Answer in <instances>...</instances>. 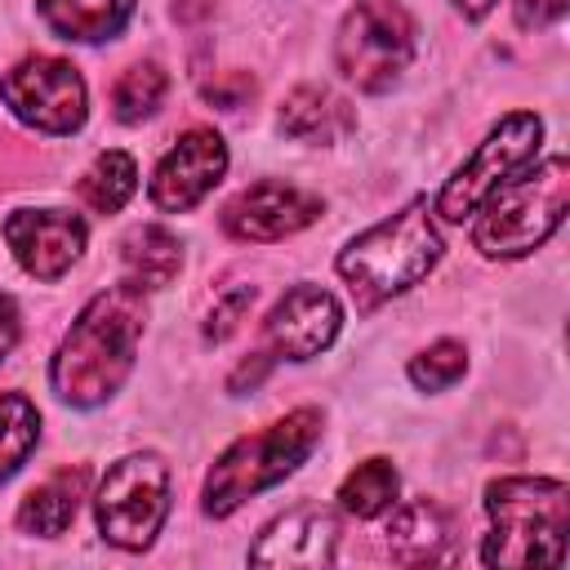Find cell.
Returning <instances> with one entry per match:
<instances>
[{"instance_id": "obj_1", "label": "cell", "mask_w": 570, "mask_h": 570, "mask_svg": "<svg viewBox=\"0 0 570 570\" xmlns=\"http://www.w3.org/2000/svg\"><path fill=\"white\" fill-rule=\"evenodd\" d=\"M142 321V285L125 281L94 294L53 356V392L71 405H102L134 370Z\"/></svg>"}, {"instance_id": "obj_2", "label": "cell", "mask_w": 570, "mask_h": 570, "mask_svg": "<svg viewBox=\"0 0 570 570\" xmlns=\"http://www.w3.org/2000/svg\"><path fill=\"white\" fill-rule=\"evenodd\" d=\"M490 539L485 566H561L566 561V485L552 476H499L485 485Z\"/></svg>"}, {"instance_id": "obj_3", "label": "cell", "mask_w": 570, "mask_h": 570, "mask_svg": "<svg viewBox=\"0 0 570 570\" xmlns=\"http://www.w3.org/2000/svg\"><path fill=\"white\" fill-rule=\"evenodd\" d=\"M428 200L405 205L401 214L374 223L370 232H361L343 254H338V272L352 285V294L361 298V307H374L410 285H419L436 258H441V236L428 218Z\"/></svg>"}, {"instance_id": "obj_4", "label": "cell", "mask_w": 570, "mask_h": 570, "mask_svg": "<svg viewBox=\"0 0 570 570\" xmlns=\"http://www.w3.org/2000/svg\"><path fill=\"white\" fill-rule=\"evenodd\" d=\"M566 205H570V165L566 156H548L539 169L530 174L517 169L481 200L472 245L490 258H521L561 227Z\"/></svg>"}, {"instance_id": "obj_5", "label": "cell", "mask_w": 570, "mask_h": 570, "mask_svg": "<svg viewBox=\"0 0 570 570\" xmlns=\"http://www.w3.org/2000/svg\"><path fill=\"white\" fill-rule=\"evenodd\" d=\"M316 441H321V410H312V405L289 410L272 428L232 441L205 476V512L209 517L236 512L245 499H254L258 490L289 476L316 450Z\"/></svg>"}, {"instance_id": "obj_6", "label": "cell", "mask_w": 570, "mask_h": 570, "mask_svg": "<svg viewBox=\"0 0 570 570\" xmlns=\"http://www.w3.org/2000/svg\"><path fill=\"white\" fill-rule=\"evenodd\" d=\"M410 58H414V22L401 4L361 0L338 22L334 62L356 89H365V94L392 89V80L410 67Z\"/></svg>"}, {"instance_id": "obj_7", "label": "cell", "mask_w": 570, "mask_h": 570, "mask_svg": "<svg viewBox=\"0 0 570 570\" xmlns=\"http://www.w3.org/2000/svg\"><path fill=\"white\" fill-rule=\"evenodd\" d=\"M169 512V468L160 454H125L98 485V530L116 548H147Z\"/></svg>"}, {"instance_id": "obj_8", "label": "cell", "mask_w": 570, "mask_h": 570, "mask_svg": "<svg viewBox=\"0 0 570 570\" xmlns=\"http://www.w3.org/2000/svg\"><path fill=\"white\" fill-rule=\"evenodd\" d=\"M539 138H543V125H539V116H530V111H512V116H503L490 134H485V142L472 151V160L441 187V196H436V214L441 218H450V223H463L503 178H512L517 169H525V160H534V151H539Z\"/></svg>"}, {"instance_id": "obj_9", "label": "cell", "mask_w": 570, "mask_h": 570, "mask_svg": "<svg viewBox=\"0 0 570 570\" xmlns=\"http://www.w3.org/2000/svg\"><path fill=\"white\" fill-rule=\"evenodd\" d=\"M0 98L13 107L18 120L45 129V134H71L85 125V80L62 58H22L4 71Z\"/></svg>"}, {"instance_id": "obj_10", "label": "cell", "mask_w": 570, "mask_h": 570, "mask_svg": "<svg viewBox=\"0 0 570 570\" xmlns=\"http://www.w3.org/2000/svg\"><path fill=\"white\" fill-rule=\"evenodd\" d=\"M223 169H227V142L214 129H187L156 165V178H151L156 209H169V214L191 209L205 191H214Z\"/></svg>"}, {"instance_id": "obj_11", "label": "cell", "mask_w": 570, "mask_h": 570, "mask_svg": "<svg viewBox=\"0 0 570 570\" xmlns=\"http://www.w3.org/2000/svg\"><path fill=\"white\" fill-rule=\"evenodd\" d=\"M316 214H321V196H312V191H303L294 183L267 178V183L245 187L223 209V227L236 240H285L298 227H307Z\"/></svg>"}, {"instance_id": "obj_12", "label": "cell", "mask_w": 570, "mask_h": 570, "mask_svg": "<svg viewBox=\"0 0 570 570\" xmlns=\"http://www.w3.org/2000/svg\"><path fill=\"white\" fill-rule=\"evenodd\" d=\"M4 240L36 281H58L85 249V223L67 209H18L4 223Z\"/></svg>"}, {"instance_id": "obj_13", "label": "cell", "mask_w": 570, "mask_h": 570, "mask_svg": "<svg viewBox=\"0 0 570 570\" xmlns=\"http://www.w3.org/2000/svg\"><path fill=\"white\" fill-rule=\"evenodd\" d=\"M338 325H343V307H338V298L330 289H321V285H294L267 312L263 334H267V343L281 356L307 361V356H316V352H325L334 343Z\"/></svg>"}, {"instance_id": "obj_14", "label": "cell", "mask_w": 570, "mask_h": 570, "mask_svg": "<svg viewBox=\"0 0 570 570\" xmlns=\"http://www.w3.org/2000/svg\"><path fill=\"white\" fill-rule=\"evenodd\" d=\"M338 557V521L321 508H294L276 517L249 548L254 566H330Z\"/></svg>"}, {"instance_id": "obj_15", "label": "cell", "mask_w": 570, "mask_h": 570, "mask_svg": "<svg viewBox=\"0 0 570 570\" xmlns=\"http://www.w3.org/2000/svg\"><path fill=\"white\" fill-rule=\"evenodd\" d=\"M450 543H454V521L441 503L419 499L405 503L392 521H387V552L401 566H423V561H450Z\"/></svg>"}, {"instance_id": "obj_16", "label": "cell", "mask_w": 570, "mask_h": 570, "mask_svg": "<svg viewBox=\"0 0 570 570\" xmlns=\"http://www.w3.org/2000/svg\"><path fill=\"white\" fill-rule=\"evenodd\" d=\"M281 129L298 142H338L356 129V116L338 94L321 85H298L281 107Z\"/></svg>"}, {"instance_id": "obj_17", "label": "cell", "mask_w": 570, "mask_h": 570, "mask_svg": "<svg viewBox=\"0 0 570 570\" xmlns=\"http://www.w3.org/2000/svg\"><path fill=\"white\" fill-rule=\"evenodd\" d=\"M36 9L62 40L94 45V40H111L129 22L134 0H36Z\"/></svg>"}, {"instance_id": "obj_18", "label": "cell", "mask_w": 570, "mask_h": 570, "mask_svg": "<svg viewBox=\"0 0 570 570\" xmlns=\"http://www.w3.org/2000/svg\"><path fill=\"white\" fill-rule=\"evenodd\" d=\"M85 476H89L85 468H62V472H53L49 481H40V485L22 499V508H18V525H22L27 534H45V539L62 534V530L71 525L76 508H80Z\"/></svg>"}, {"instance_id": "obj_19", "label": "cell", "mask_w": 570, "mask_h": 570, "mask_svg": "<svg viewBox=\"0 0 570 570\" xmlns=\"http://www.w3.org/2000/svg\"><path fill=\"white\" fill-rule=\"evenodd\" d=\"M178 263H183V245L174 232L147 223V227H134L125 236V267H129V281L142 285V289H160L178 276Z\"/></svg>"}, {"instance_id": "obj_20", "label": "cell", "mask_w": 570, "mask_h": 570, "mask_svg": "<svg viewBox=\"0 0 570 570\" xmlns=\"http://www.w3.org/2000/svg\"><path fill=\"white\" fill-rule=\"evenodd\" d=\"M134 187H138L134 156H125V151H102V156L89 165V174L80 178V200H85L89 209H98V214H116V209L134 196Z\"/></svg>"}, {"instance_id": "obj_21", "label": "cell", "mask_w": 570, "mask_h": 570, "mask_svg": "<svg viewBox=\"0 0 570 570\" xmlns=\"http://www.w3.org/2000/svg\"><path fill=\"white\" fill-rule=\"evenodd\" d=\"M36 441H40V414H36V405L27 396H18V392H4L0 396V481H9L27 463V454L36 450Z\"/></svg>"}, {"instance_id": "obj_22", "label": "cell", "mask_w": 570, "mask_h": 570, "mask_svg": "<svg viewBox=\"0 0 570 570\" xmlns=\"http://www.w3.org/2000/svg\"><path fill=\"white\" fill-rule=\"evenodd\" d=\"M396 468L387 459H365L356 463V472L338 485V503L352 512V517H379L392 508L396 499Z\"/></svg>"}, {"instance_id": "obj_23", "label": "cell", "mask_w": 570, "mask_h": 570, "mask_svg": "<svg viewBox=\"0 0 570 570\" xmlns=\"http://www.w3.org/2000/svg\"><path fill=\"white\" fill-rule=\"evenodd\" d=\"M165 71L156 67V62H134L120 80H116V94H111V102H116V116L120 120H142V116H151L156 107H160V98H165Z\"/></svg>"}, {"instance_id": "obj_24", "label": "cell", "mask_w": 570, "mask_h": 570, "mask_svg": "<svg viewBox=\"0 0 570 570\" xmlns=\"http://www.w3.org/2000/svg\"><path fill=\"white\" fill-rule=\"evenodd\" d=\"M463 370H468V352H463V343H454V338H441V343H432L428 352H419V356L410 361V379H414L423 392L450 387L454 379H463Z\"/></svg>"}, {"instance_id": "obj_25", "label": "cell", "mask_w": 570, "mask_h": 570, "mask_svg": "<svg viewBox=\"0 0 570 570\" xmlns=\"http://www.w3.org/2000/svg\"><path fill=\"white\" fill-rule=\"evenodd\" d=\"M249 303H254V285H236V289H227V294L214 303L209 321H205V338H209V343H223V338L240 325V316L249 312Z\"/></svg>"}, {"instance_id": "obj_26", "label": "cell", "mask_w": 570, "mask_h": 570, "mask_svg": "<svg viewBox=\"0 0 570 570\" xmlns=\"http://www.w3.org/2000/svg\"><path fill=\"white\" fill-rule=\"evenodd\" d=\"M200 94H205V102H214V107H223V111H236V107H245V102H249L254 80H249L245 71H227L223 80L200 85Z\"/></svg>"}, {"instance_id": "obj_27", "label": "cell", "mask_w": 570, "mask_h": 570, "mask_svg": "<svg viewBox=\"0 0 570 570\" xmlns=\"http://www.w3.org/2000/svg\"><path fill=\"white\" fill-rule=\"evenodd\" d=\"M512 9L525 31H539V27H552L566 18V0H512Z\"/></svg>"}, {"instance_id": "obj_28", "label": "cell", "mask_w": 570, "mask_h": 570, "mask_svg": "<svg viewBox=\"0 0 570 570\" xmlns=\"http://www.w3.org/2000/svg\"><path fill=\"white\" fill-rule=\"evenodd\" d=\"M267 370H272V356H263V352H258V356H249V361H245V365H240V370H236V374L227 379V387H232V392L258 387V383L267 379Z\"/></svg>"}, {"instance_id": "obj_29", "label": "cell", "mask_w": 570, "mask_h": 570, "mask_svg": "<svg viewBox=\"0 0 570 570\" xmlns=\"http://www.w3.org/2000/svg\"><path fill=\"white\" fill-rule=\"evenodd\" d=\"M18 307H13V298L9 294H0V361L13 352V343H18Z\"/></svg>"}, {"instance_id": "obj_30", "label": "cell", "mask_w": 570, "mask_h": 570, "mask_svg": "<svg viewBox=\"0 0 570 570\" xmlns=\"http://www.w3.org/2000/svg\"><path fill=\"white\" fill-rule=\"evenodd\" d=\"M174 13L178 18H205V13H214V0H178Z\"/></svg>"}, {"instance_id": "obj_31", "label": "cell", "mask_w": 570, "mask_h": 570, "mask_svg": "<svg viewBox=\"0 0 570 570\" xmlns=\"http://www.w3.org/2000/svg\"><path fill=\"white\" fill-rule=\"evenodd\" d=\"M454 4L463 9V18H485L494 9V0H454Z\"/></svg>"}]
</instances>
